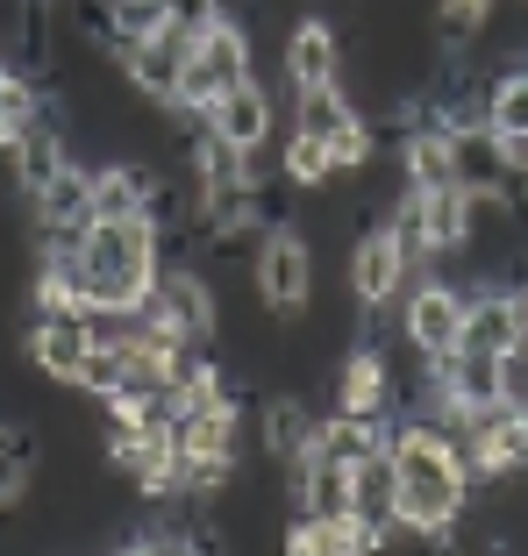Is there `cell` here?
<instances>
[{
	"mask_svg": "<svg viewBox=\"0 0 528 556\" xmlns=\"http://www.w3.org/2000/svg\"><path fill=\"white\" fill-rule=\"evenodd\" d=\"M393 521L414 542H443L472 507V464L443 414H407L393 428Z\"/></svg>",
	"mask_w": 528,
	"mask_h": 556,
	"instance_id": "obj_1",
	"label": "cell"
},
{
	"mask_svg": "<svg viewBox=\"0 0 528 556\" xmlns=\"http://www.w3.org/2000/svg\"><path fill=\"white\" fill-rule=\"evenodd\" d=\"M72 271H79L86 314H143L150 286L165 271V236L150 229V222H93L72 243Z\"/></svg>",
	"mask_w": 528,
	"mask_h": 556,
	"instance_id": "obj_2",
	"label": "cell"
},
{
	"mask_svg": "<svg viewBox=\"0 0 528 556\" xmlns=\"http://www.w3.org/2000/svg\"><path fill=\"white\" fill-rule=\"evenodd\" d=\"M250 300H257L272 321H300L314 307V243L293 222H272L250 264Z\"/></svg>",
	"mask_w": 528,
	"mask_h": 556,
	"instance_id": "obj_3",
	"label": "cell"
},
{
	"mask_svg": "<svg viewBox=\"0 0 528 556\" xmlns=\"http://www.w3.org/2000/svg\"><path fill=\"white\" fill-rule=\"evenodd\" d=\"M243 79H257V72H250V36H243V22L222 15L215 29L186 50V72H179V93H172V108H186V115H215V100L236 93Z\"/></svg>",
	"mask_w": 528,
	"mask_h": 556,
	"instance_id": "obj_4",
	"label": "cell"
},
{
	"mask_svg": "<svg viewBox=\"0 0 528 556\" xmlns=\"http://www.w3.org/2000/svg\"><path fill=\"white\" fill-rule=\"evenodd\" d=\"M143 321L172 328L186 350H208L222 336V293H215V271H200V264H165L158 286H150V307Z\"/></svg>",
	"mask_w": 528,
	"mask_h": 556,
	"instance_id": "obj_5",
	"label": "cell"
},
{
	"mask_svg": "<svg viewBox=\"0 0 528 556\" xmlns=\"http://www.w3.org/2000/svg\"><path fill=\"white\" fill-rule=\"evenodd\" d=\"M464 286L443 271H414L407 293H400V343L414 350V357H443V350H457V328H464Z\"/></svg>",
	"mask_w": 528,
	"mask_h": 556,
	"instance_id": "obj_6",
	"label": "cell"
},
{
	"mask_svg": "<svg viewBox=\"0 0 528 556\" xmlns=\"http://www.w3.org/2000/svg\"><path fill=\"white\" fill-rule=\"evenodd\" d=\"M407 250H400V236L386 229V222H364V236L350 243V300H357V314H386L400 307V293H407Z\"/></svg>",
	"mask_w": 528,
	"mask_h": 556,
	"instance_id": "obj_7",
	"label": "cell"
},
{
	"mask_svg": "<svg viewBox=\"0 0 528 556\" xmlns=\"http://www.w3.org/2000/svg\"><path fill=\"white\" fill-rule=\"evenodd\" d=\"M528 336V307H521V286H479L464 300V328H457V350H479V357H507L514 343Z\"/></svg>",
	"mask_w": 528,
	"mask_h": 556,
	"instance_id": "obj_8",
	"label": "cell"
},
{
	"mask_svg": "<svg viewBox=\"0 0 528 556\" xmlns=\"http://www.w3.org/2000/svg\"><path fill=\"white\" fill-rule=\"evenodd\" d=\"M22 350H29V364L43 378L79 386V364H86V350H93V321H86V314H36Z\"/></svg>",
	"mask_w": 528,
	"mask_h": 556,
	"instance_id": "obj_9",
	"label": "cell"
},
{
	"mask_svg": "<svg viewBox=\"0 0 528 556\" xmlns=\"http://www.w3.org/2000/svg\"><path fill=\"white\" fill-rule=\"evenodd\" d=\"M336 407H350V414H379V421H393V414H400L393 357H386L379 343L343 350V371H336Z\"/></svg>",
	"mask_w": 528,
	"mask_h": 556,
	"instance_id": "obj_10",
	"label": "cell"
},
{
	"mask_svg": "<svg viewBox=\"0 0 528 556\" xmlns=\"http://www.w3.org/2000/svg\"><path fill=\"white\" fill-rule=\"evenodd\" d=\"M186 36H172V29H158V36H136V43H122L115 58H122V79L136 86L143 100H158V108H172V93H179V72H186Z\"/></svg>",
	"mask_w": 528,
	"mask_h": 556,
	"instance_id": "obj_11",
	"label": "cell"
},
{
	"mask_svg": "<svg viewBox=\"0 0 528 556\" xmlns=\"http://www.w3.org/2000/svg\"><path fill=\"white\" fill-rule=\"evenodd\" d=\"M8 164H15V179H22V193H36V186H50L58 172L72 164V136H65V122L50 115H36V122H22L15 129V143H8Z\"/></svg>",
	"mask_w": 528,
	"mask_h": 556,
	"instance_id": "obj_12",
	"label": "cell"
},
{
	"mask_svg": "<svg viewBox=\"0 0 528 556\" xmlns=\"http://www.w3.org/2000/svg\"><path fill=\"white\" fill-rule=\"evenodd\" d=\"M379 450H393V421H379V414H350V407L314 414V457L364 464V457H379Z\"/></svg>",
	"mask_w": 528,
	"mask_h": 556,
	"instance_id": "obj_13",
	"label": "cell"
},
{
	"mask_svg": "<svg viewBox=\"0 0 528 556\" xmlns=\"http://www.w3.org/2000/svg\"><path fill=\"white\" fill-rule=\"evenodd\" d=\"M215 136H229L236 150H264L272 143V129H279V100H272V86L264 79H243L236 93H222L215 100Z\"/></svg>",
	"mask_w": 528,
	"mask_h": 556,
	"instance_id": "obj_14",
	"label": "cell"
},
{
	"mask_svg": "<svg viewBox=\"0 0 528 556\" xmlns=\"http://www.w3.org/2000/svg\"><path fill=\"white\" fill-rule=\"evenodd\" d=\"M257 435H264V464H279V478L286 471H300V464L314 457V414L300 407V400H264V414H257Z\"/></svg>",
	"mask_w": 528,
	"mask_h": 556,
	"instance_id": "obj_15",
	"label": "cell"
},
{
	"mask_svg": "<svg viewBox=\"0 0 528 556\" xmlns=\"http://www.w3.org/2000/svg\"><path fill=\"white\" fill-rule=\"evenodd\" d=\"M286 79H293V86H329V79H343V36H336L322 15H307L293 36H286Z\"/></svg>",
	"mask_w": 528,
	"mask_h": 556,
	"instance_id": "obj_16",
	"label": "cell"
},
{
	"mask_svg": "<svg viewBox=\"0 0 528 556\" xmlns=\"http://www.w3.org/2000/svg\"><path fill=\"white\" fill-rule=\"evenodd\" d=\"M450 172H457V186H507V157H500L493 122H457L450 129Z\"/></svg>",
	"mask_w": 528,
	"mask_h": 556,
	"instance_id": "obj_17",
	"label": "cell"
},
{
	"mask_svg": "<svg viewBox=\"0 0 528 556\" xmlns=\"http://www.w3.org/2000/svg\"><path fill=\"white\" fill-rule=\"evenodd\" d=\"M350 122H357V100H350V86L343 79H329V86H293V129H307V136H343Z\"/></svg>",
	"mask_w": 528,
	"mask_h": 556,
	"instance_id": "obj_18",
	"label": "cell"
},
{
	"mask_svg": "<svg viewBox=\"0 0 528 556\" xmlns=\"http://www.w3.org/2000/svg\"><path fill=\"white\" fill-rule=\"evenodd\" d=\"M400 172H407L414 193H436V186H457V172H450V129H407L400 136Z\"/></svg>",
	"mask_w": 528,
	"mask_h": 556,
	"instance_id": "obj_19",
	"label": "cell"
},
{
	"mask_svg": "<svg viewBox=\"0 0 528 556\" xmlns=\"http://www.w3.org/2000/svg\"><path fill=\"white\" fill-rule=\"evenodd\" d=\"M493 15H500V0H436V43L450 58H464V50L493 29Z\"/></svg>",
	"mask_w": 528,
	"mask_h": 556,
	"instance_id": "obj_20",
	"label": "cell"
},
{
	"mask_svg": "<svg viewBox=\"0 0 528 556\" xmlns=\"http://www.w3.org/2000/svg\"><path fill=\"white\" fill-rule=\"evenodd\" d=\"M279 164H286V186H300V193H322V186H336V157H329V143H322V136H307V129L286 136Z\"/></svg>",
	"mask_w": 528,
	"mask_h": 556,
	"instance_id": "obj_21",
	"label": "cell"
},
{
	"mask_svg": "<svg viewBox=\"0 0 528 556\" xmlns=\"http://www.w3.org/2000/svg\"><path fill=\"white\" fill-rule=\"evenodd\" d=\"M36 115H43V86L0 58V150L15 143V129H22V122H36Z\"/></svg>",
	"mask_w": 528,
	"mask_h": 556,
	"instance_id": "obj_22",
	"label": "cell"
},
{
	"mask_svg": "<svg viewBox=\"0 0 528 556\" xmlns=\"http://www.w3.org/2000/svg\"><path fill=\"white\" fill-rule=\"evenodd\" d=\"M108 15H115V50H122V43H136V36L165 29V0H108Z\"/></svg>",
	"mask_w": 528,
	"mask_h": 556,
	"instance_id": "obj_23",
	"label": "cell"
},
{
	"mask_svg": "<svg viewBox=\"0 0 528 556\" xmlns=\"http://www.w3.org/2000/svg\"><path fill=\"white\" fill-rule=\"evenodd\" d=\"M222 15H229L222 0H165V29H172V36H186V43H200V36L215 29Z\"/></svg>",
	"mask_w": 528,
	"mask_h": 556,
	"instance_id": "obj_24",
	"label": "cell"
},
{
	"mask_svg": "<svg viewBox=\"0 0 528 556\" xmlns=\"http://www.w3.org/2000/svg\"><path fill=\"white\" fill-rule=\"evenodd\" d=\"M29 478H36V457H22V450H0V514H8L22 492H29Z\"/></svg>",
	"mask_w": 528,
	"mask_h": 556,
	"instance_id": "obj_25",
	"label": "cell"
},
{
	"mask_svg": "<svg viewBox=\"0 0 528 556\" xmlns=\"http://www.w3.org/2000/svg\"><path fill=\"white\" fill-rule=\"evenodd\" d=\"M115 556H165V542H158V535H129Z\"/></svg>",
	"mask_w": 528,
	"mask_h": 556,
	"instance_id": "obj_26",
	"label": "cell"
},
{
	"mask_svg": "<svg viewBox=\"0 0 528 556\" xmlns=\"http://www.w3.org/2000/svg\"><path fill=\"white\" fill-rule=\"evenodd\" d=\"M165 556H200V549H193L186 535H165Z\"/></svg>",
	"mask_w": 528,
	"mask_h": 556,
	"instance_id": "obj_27",
	"label": "cell"
},
{
	"mask_svg": "<svg viewBox=\"0 0 528 556\" xmlns=\"http://www.w3.org/2000/svg\"><path fill=\"white\" fill-rule=\"evenodd\" d=\"M521 307H528V286H521Z\"/></svg>",
	"mask_w": 528,
	"mask_h": 556,
	"instance_id": "obj_28",
	"label": "cell"
}]
</instances>
